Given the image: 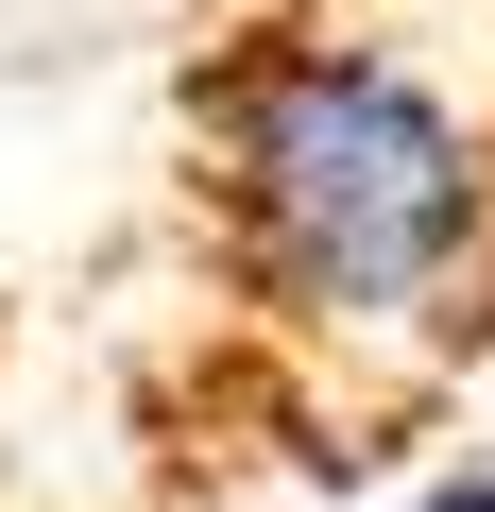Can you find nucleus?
Returning <instances> with one entry per match:
<instances>
[{"label": "nucleus", "mask_w": 495, "mask_h": 512, "mask_svg": "<svg viewBox=\"0 0 495 512\" xmlns=\"http://www.w3.org/2000/svg\"><path fill=\"white\" fill-rule=\"evenodd\" d=\"M205 120V188H222V256L239 291L291 308V325H393L427 308L478 222H495V137L376 35L342 18H239L188 69Z\"/></svg>", "instance_id": "obj_1"}, {"label": "nucleus", "mask_w": 495, "mask_h": 512, "mask_svg": "<svg viewBox=\"0 0 495 512\" xmlns=\"http://www.w3.org/2000/svg\"><path fill=\"white\" fill-rule=\"evenodd\" d=\"M410 512H495V478H427V495H410Z\"/></svg>", "instance_id": "obj_2"}]
</instances>
